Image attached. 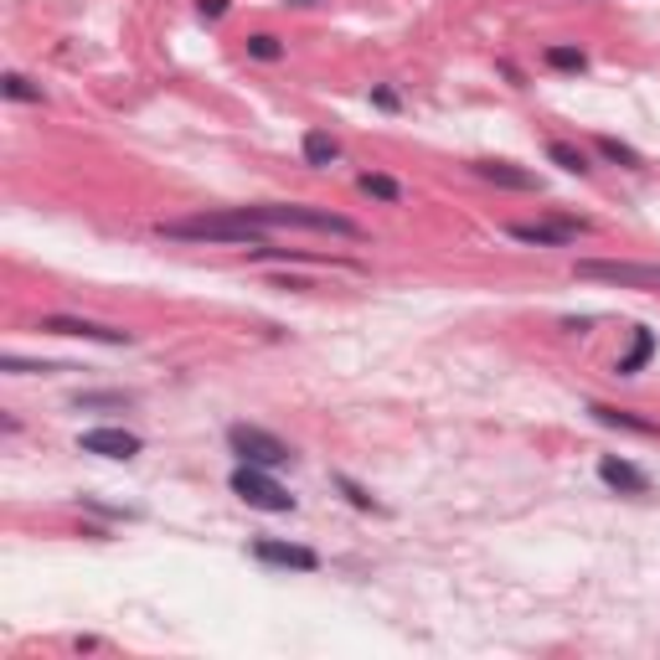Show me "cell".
Listing matches in <instances>:
<instances>
[{
  "mask_svg": "<svg viewBox=\"0 0 660 660\" xmlns=\"http://www.w3.org/2000/svg\"><path fill=\"white\" fill-rule=\"evenodd\" d=\"M161 238L176 243H227V248H258L263 227L248 222L238 207H222V212H202V217H181V222H161L155 227Z\"/></svg>",
  "mask_w": 660,
  "mask_h": 660,
  "instance_id": "obj_1",
  "label": "cell"
},
{
  "mask_svg": "<svg viewBox=\"0 0 660 660\" xmlns=\"http://www.w3.org/2000/svg\"><path fill=\"white\" fill-rule=\"evenodd\" d=\"M248 222H258L263 233L274 227H305V233H330V238H362V227L330 207H305V202H258V207H238Z\"/></svg>",
  "mask_w": 660,
  "mask_h": 660,
  "instance_id": "obj_2",
  "label": "cell"
},
{
  "mask_svg": "<svg viewBox=\"0 0 660 660\" xmlns=\"http://www.w3.org/2000/svg\"><path fill=\"white\" fill-rule=\"evenodd\" d=\"M578 279L588 284H614V290L660 294V263H635V258H578Z\"/></svg>",
  "mask_w": 660,
  "mask_h": 660,
  "instance_id": "obj_3",
  "label": "cell"
},
{
  "mask_svg": "<svg viewBox=\"0 0 660 660\" xmlns=\"http://www.w3.org/2000/svg\"><path fill=\"white\" fill-rule=\"evenodd\" d=\"M227 449L238 455V464H263V470H284L294 464V449L279 434L258 428V423H233L227 428Z\"/></svg>",
  "mask_w": 660,
  "mask_h": 660,
  "instance_id": "obj_4",
  "label": "cell"
},
{
  "mask_svg": "<svg viewBox=\"0 0 660 660\" xmlns=\"http://www.w3.org/2000/svg\"><path fill=\"white\" fill-rule=\"evenodd\" d=\"M233 495H238L243 506H254V511H269V516H284L294 511V495L279 485L263 464H238L233 470Z\"/></svg>",
  "mask_w": 660,
  "mask_h": 660,
  "instance_id": "obj_5",
  "label": "cell"
},
{
  "mask_svg": "<svg viewBox=\"0 0 660 660\" xmlns=\"http://www.w3.org/2000/svg\"><path fill=\"white\" fill-rule=\"evenodd\" d=\"M588 233L578 217H552V222H506V238L527 243V248H573Z\"/></svg>",
  "mask_w": 660,
  "mask_h": 660,
  "instance_id": "obj_6",
  "label": "cell"
},
{
  "mask_svg": "<svg viewBox=\"0 0 660 660\" xmlns=\"http://www.w3.org/2000/svg\"><path fill=\"white\" fill-rule=\"evenodd\" d=\"M37 330L47 335H73V341H93V346H129L134 335L119 326H98V320H78V315H47L37 320Z\"/></svg>",
  "mask_w": 660,
  "mask_h": 660,
  "instance_id": "obj_7",
  "label": "cell"
},
{
  "mask_svg": "<svg viewBox=\"0 0 660 660\" xmlns=\"http://www.w3.org/2000/svg\"><path fill=\"white\" fill-rule=\"evenodd\" d=\"M83 455H98V459H134L140 455V434H129V428H89L83 439H78Z\"/></svg>",
  "mask_w": 660,
  "mask_h": 660,
  "instance_id": "obj_8",
  "label": "cell"
},
{
  "mask_svg": "<svg viewBox=\"0 0 660 660\" xmlns=\"http://www.w3.org/2000/svg\"><path fill=\"white\" fill-rule=\"evenodd\" d=\"M254 557H258V563H269V568H294V573H315V568H320V557H315L310 547H299V542H274V537L254 542Z\"/></svg>",
  "mask_w": 660,
  "mask_h": 660,
  "instance_id": "obj_9",
  "label": "cell"
},
{
  "mask_svg": "<svg viewBox=\"0 0 660 660\" xmlns=\"http://www.w3.org/2000/svg\"><path fill=\"white\" fill-rule=\"evenodd\" d=\"M599 480H604L609 491H624V495H645V491H650V475H645L640 464H629V459H614V455L599 459Z\"/></svg>",
  "mask_w": 660,
  "mask_h": 660,
  "instance_id": "obj_10",
  "label": "cell"
},
{
  "mask_svg": "<svg viewBox=\"0 0 660 660\" xmlns=\"http://www.w3.org/2000/svg\"><path fill=\"white\" fill-rule=\"evenodd\" d=\"M475 176L480 181H491V186H506V191H537L532 170H521V165H511V161H480Z\"/></svg>",
  "mask_w": 660,
  "mask_h": 660,
  "instance_id": "obj_11",
  "label": "cell"
},
{
  "mask_svg": "<svg viewBox=\"0 0 660 660\" xmlns=\"http://www.w3.org/2000/svg\"><path fill=\"white\" fill-rule=\"evenodd\" d=\"M588 413L604 423V428H624V434H640V439H660V423L650 419H635V413H624V408H609V403H588Z\"/></svg>",
  "mask_w": 660,
  "mask_h": 660,
  "instance_id": "obj_12",
  "label": "cell"
},
{
  "mask_svg": "<svg viewBox=\"0 0 660 660\" xmlns=\"http://www.w3.org/2000/svg\"><path fill=\"white\" fill-rule=\"evenodd\" d=\"M305 161L310 165H335L341 161V140L326 134V129H310V134H305Z\"/></svg>",
  "mask_w": 660,
  "mask_h": 660,
  "instance_id": "obj_13",
  "label": "cell"
},
{
  "mask_svg": "<svg viewBox=\"0 0 660 660\" xmlns=\"http://www.w3.org/2000/svg\"><path fill=\"white\" fill-rule=\"evenodd\" d=\"M650 351H656V335H650V330H635V346H629V356H620V377H635V372L645 367V362H650Z\"/></svg>",
  "mask_w": 660,
  "mask_h": 660,
  "instance_id": "obj_14",
  "label": "cell"
},
{
  "mask_svg": "<svg viewBox=\"0 0 660 660\" xmlns=\"http://www.w3.org/2000/svg\"><path fill=\"white\" fill-rule=\"evenodd\" d=\"M0 372H11V377H52V372H73V367H62V362H26V356H0Z\"/></svg>",
  "mask_w": 660,
  "mask_h": 660,
  "instance_id": "obj_15",
  "label": "cell"
},
{
  "mask_svg": "<svg viewBox=\"0 0 660 660\" xmlns=\"http://www.w3.org/2000/svg\"><path fill=\"white\" fill-rule=\"evenodd\" d=\"M547 161H552V165H563L568 176H588V170H593V165H588V155H584V150L563 145V140H552V145H547Z\"/></svg>",
  "mask_w": 660,
  "mask_h": 660,
  "instance_id": "obj_16",
  "label": "cell"
},
{
  "mask_svg": "<svg viewBox=\"0 0 660 660\" xmlns=\"http://www.w3.org/2000/svg\"><path fill=\"white\" fill-rule=\"evenodd\" d=\"M356 186H362L367 197H377V202H403V186L392 181V176H382V170H367Z\"/></svg>",
  "mask_w": 660,
  "mask_h": 660,
  "instance_id": "obj_17",
  "label": "cell"
},
{
  "mask_svg": "<svg viewBox=\"0 0 660 660\" xmlns=\"http://www.w3.org/2000/svg\"><path fill=\"white\" fill-rule=\"evenodd\" d=\"M0 93H5L11 104H42V89L32 83V78H21V73H5V78H0Z\"/></svg>",
  "mask_w": 660,
  "mask_h": 660,
  "instance_id": "obj_18",
  "label": "cell"
},
{
  "mask_svg": "<svg viewBox=\"0 0 660 660\" xmlns=\"http://www.w3.org/2000/svg\"><path fill=\"white\" fill-rule=\"evenodd\" d=\"M547 68H557V73H584L588 57L578 47H547Z\"/></svg>",
  "mask_w": 660,
  "mask_h": 660,
  "instance_id": "obj_19",
  "label": "cell"
},
{
  "mask_svg": "<svg viewBox=\"0 0 660 660\" xmlns=\"http://www.w3.org/2000/svg\"><path fill=\"white\" fill-rule=\"evenodd\" d=\"M599 155H604V161H614V165H629V170L640 165V150L620 145V140H609V134H599Z\"/></svg>",
  "mask_w": 660,
  "mask_h": 660,
  "instance_id": "obj_20",
  "label": "cell"
},
{
  "mask_svg": "<svg viewBox=\"0 0 660 660\" xmlns=\"http://www.w3.org/2000/svg\"><path fill=\"white\" fill-rule=\"evenodd\" d=\"M248 57H258V62H279V57H284V47H279V37L258 32V37H248Z\"/></svg>",
  "mask_w": 660,
  "mask_h": 660,
  "instance_id": "obj_21",
  "label": "cell"
},
{
  "mask_svg": "<svg viewBox=\"0 0 660 660\" xmlns=\"http://www.w3.org/2000/svg\"><path fill=\"white\" fill-rule=\"evenodd\" d=\"M73 408H129V392H78Z\"/></svg>",
  "mask_w": 660,
  "mask_h": 660,
  "instance_id": "obj_22",
  "label": "cell"
},
{
  "mask_svg": "<svg viewBox=\"0 0 660 660\" xmlns=\"http://www.w3.org/2000/svg\"><path fill=\"white\" fill-rule=\"evenodd\" d=\"M335 485H341V491L351 495V506H356V511H382V506H377V500H372L367 491H362V485H356V480H346V475H335Z\"/></svg>",
  "mask_w": 660,
  "mask_h": 660,
  "instance_id": "obj_23",
  "label": "cell"
},
{
  "mask_svg": "<svg viewBox=\"0 0 660 660\" xmlns=\"http://www.w3.org/2000/svg\"><path fill=\"white\" fill-rule=\"evenodd\" d=\"M227 11V0H202V16H222Z\"/></svg>",
  "mask_w": 660,
  "mask_h": 660,
  "instance_id": "obj_24",
  "label": "cell"
},
{
  "mask_svg": "<svg viewBox=\"0 0 660 660\" xmlns=\"http://www.w3.org/2000/svg\"><path fill=\"white\" fill-rule=\"evenodd\" d=\"M290 5H315V0H290Z\"/></svg>",
  "mask_w": 660,
  "mask_h": 660,
  "instance_id": "obj_25",
  "label": "cell"
}]
</instances>
